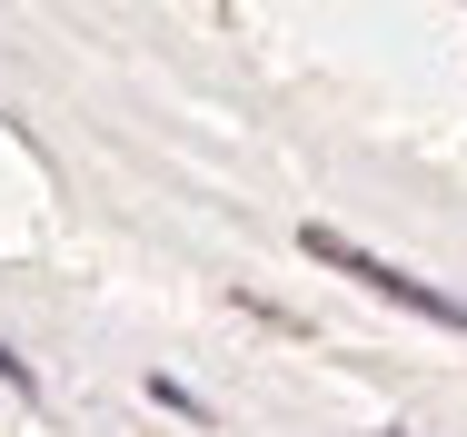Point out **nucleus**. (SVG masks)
Masks as SVG:
<instances>
[{"mask_svg": "<svg viewBox=\"0 0 467 437\" xmlns=\"http://www.w3.org/2000/svg\"><path fill=\"white\" fill-rule=\"evenodd\" d=\"M298 249L318 268H338V278H358V288H378V298H408V308H428V318H448V328H467V298H448V288H428V278H408L398 259H368L358 239H338V229H298Z\"/></svg>", "mask_w": 467, "mask_h": 437, "instance_id": "obj_1", "label": "nucleus"}]
</instances>
